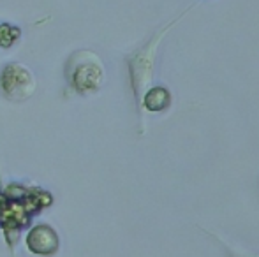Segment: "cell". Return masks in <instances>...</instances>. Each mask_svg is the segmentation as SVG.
I'll return each instance as SVG.
<instances>
[{
  "instance_id": "obj_4",
  "label": "cell",
  "mask_w": 259,
  "mask_h": 257,
  "mask_svg": "<svg viewBox=\"0 0 259 257\" xmlns=\"http://www.w3.org/2000/svg\"><path fill=\"white\" fill-rule=\"evenodd\" d=\"M27 247L37 255H52L58 248V236L50 226H35L27 236Z\"/></svg>"
},
{
  "instance_id": "obj_3",
  "label": "cell",
  "mask_w": 259,
  "mask_h": 257,
  "mask_svg": "<svg viewBox=\"0 0 259 257\" xmlns=\"http://www.w3.org/2000/svg\"><path fill=\"white\" fill-rule=\"evenodd\" d=\"M0 86L4 93L13 100H25L34 93L35 79L25 65L11 64L2 71Z\"/></svg>"
},
{
  "instance_id": "obj_5",
  "label": "cell",
  "mask_w": 259,
  "mask_h": 257,
  "mask_svg": "<svg viewBox=\"0 0 259 257\" xmlns=\"http://www.w3.org/2000/svg\"><path fill=\"white\" fill-rule=\"evenodd\" d=\"M171 104V93L164 86H154L147 92L143 99V108L148 111H162Z\"/></svg>"
},
{
  "instance_id": "obj_7",
  "label": "cell",
  "mask_w": 259,
  "mask_h": 257,
  "mask_svg": "<svg viewBox=\"0 0 259 257\" xmlns=\"http://www.w3.org/2000/svg\"><path fill=\"white\" fill-rule=\"evenodd\" d=\"M224 248L228 250V254L231 257H259V254H250V252H247V250H240V248L233 247V245H229V243H224Z\"/></svg>"
},
{
  "instance_id": "obj_2",
  "label": "cell",
  "mask_w": 259,
  "mask_h": 257,
  "mask_svg": "<svg viewBox=\"0 0 259 257\" xmlns=\"http://www.w3.org/2000/svg\"><path fill=\"white\" fill-rule=\"evenodd\" d=\"M67 76L76 92L94 93L103 86L106 72L103 62L96 53L78 52L69 60Z\"/></svg>"
},
{
  "instance_id": "obj_1",
  "label": "cell",
  "mask_w": 259,
  "mask_h": 257,
  "mask_svg": "<svg viewBox=\"0 0 259 257\" xmlns=\"http://www.w3.org/2000/svg\"><path fill=\"white\" fill-rule=\"evenodd\" d=\"M191 9H192V6L187 7V9H185L178 18H175L173 21H169L162 30L155 32L154 37L129 59L131 81H133V88H134V93H136V100H138V106L140 108H143V99H145V95H147L148 90H150L152 76H154V62H155L157 48H159L160 41H162V37L166 35V32Z\"/></svg>"
},
{
  "instance_id": "obj_6",
  "label": "cell",
  "mask_w": 259,
  "mask_h": 257,
  "mask_svg": "<svg viewBox=\"0 0 259 257\" xmlns=\"http://www.w3.org/2000/svg\"><path fill=\"white\" fill-rule=\"evenodd\" d=\"M18 37H20V28L13 25H0V46L9 48Z\"/></svg>"
}]
</instances>
